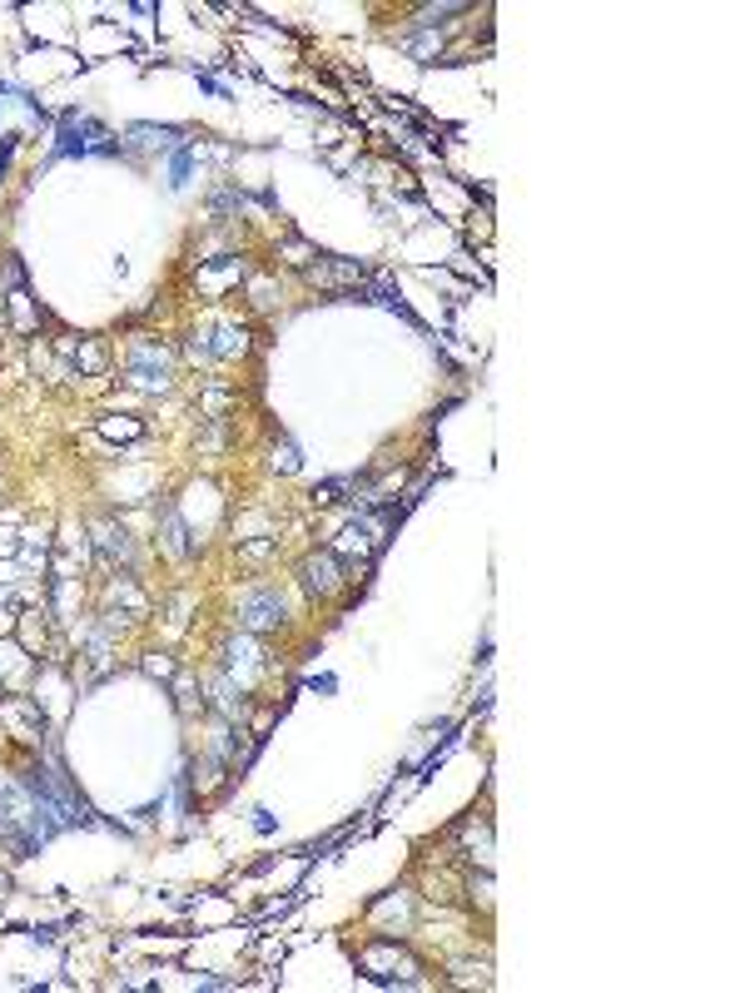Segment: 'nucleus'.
<instances>
[{"mask_svg": "<svg viewBox=\"0 0 745 993\" xmlns=\"http://www.w3.org/2000/svg\"><path fill=\"white\" fill-rule=\"evenodd\" d=\"M140 666H145V676H154V681H169L174 676V656H164V651H149Z\"/></svg>", "mask_w": 745, "mask_h": 993, "instance_id": "nucleus-20", "label": "nucleus"}, {"mask_svg": "<svg viewBox=\"0 0 745 993\" xmlns=\"http://www.w3.org/2000/svg\"><path fill=\"white\" fill-rule=\"evenodd\" d=\"M403 45H408V55H418V60H423V65H428V60H438V55H443V35H438V30H423V35H408V40H403Z\"/></svg>", "mask_w": 745, "mask_h": 993, "instance_id": "nucleus-17", "label": "nucleus"}, {"mask_svg": "<svg viewBox=\"0 0 745 993\" xmlns=\"http://www.w3.org/2000/svg\"><path fill=\"white\" fill-rule=\"evenodd\" d=\"M388 542V517H348L343 527H338V537H333V557H348V562H368V557H378V547Z\"/></svg>", "mask_w": 745, "mask_h": 993, "instance_id": "nucleus-4", "label": "nucleus"}, {"mask_svg": "<svg viewBox=\"0 0 745 993\" xmlns=\"http://www.w3.org/2000/svg\"><path fill=\"white\" fill-rule=\"evenodd\" d=\"M0 318H5V293H0Z\"/></svg>", "mask_w": 745, "mask_h": 993, "instance_id": "nucleus-29", "label": "nucleus"}, {"mask_svg": "<svg viewBox=\"0 0 745 993\" xmlns=\"http://www.w3.org/2000/svg\"><path fill=\"white\" fill-rule=\"evenodd\" d=\"M358 969H363L368 979H378V984H418V974H423V964H418L398 939H373V944H363V949H358Z\"/></svg>", "mask_w": 745, "mask_h": 993, "instance_id": "nucleus-1", "label": "nucleus"}, {"mask_svg": "<svg viewBox=\"0 0 745 993\" xmlns=\"http://www.w3.org/2000/svg\"><path fill=\"white\" fill-rule=\"evenodd\" d=\"M279 259L294 264V269H313L318 254H313V244H303V239H284V244H279Z\"/></svg>", "mask_w": 745, "mask_h": 993, "instance_id": "nucleus-19", "label": "nucleus"}, {"mask_svg": "<svg viewBox=\"0 0 745 993\" xmlns=\"http://www.w3.org/2000/svg\"><path fill=\"white\" fill-rule=\"evenodd\" d=\"M125 383L140 388V393H169L174 388V368H169V348L154 343V338H140L125 358Z\"/></svg>", "mask_w": 745, "mask_h": 993, "instance_id": "nucleus-2", "label": "nucleus"}, {"mask_svg": "<svg viewBox=\"0 0 745 993\" xmlns=\"http://www.w3.org/2000/svg\"><path fill=\"white\" fill-rule=\"evenodd\" d=\"M15 144H20V135H0V179H5V169H10V154H15Z\"/></svg>", "mask_w": 745, "mask_h": 993, "instance_id": "nucleus-27", "label": "nucleus"}, {"mask_svg": "<svg viewBox=\"0 0 745 993\" xmlns=\"http://www.w3.org/2000/svg\"><path fill=\"white\" fill-rule=\"evenodd\" d=\"M209 691H214V710H219L224 720H234V725L244 720V710H249V701H244V691H239V686H234V681H229L224 671H219V676L209 681Z\"/></svg>", "mask_w": 745, "mask_h": 993, "instance_id": "nucleus-14", "label": "nucleus"}, {"mask_svg": "<svg viewBox=\"0 0 745 993\" xmlns=\"http://www.w3.org/2000/svg\"><path fill=\"white\" fill-rule=\"evenodd\" d=\"M130 135H135L140 144H159V149H169V144H174V130H154V125H135Z\"/></svg>", "mask_w": 745, "mask_h": 993, "instance_id": "nucleus-22", "label": "nucleus"}, {"mask_svg": "<svg viewBox=\"0 0 745 993\" xmlns=\"http://www.w3.org/2000/svg\"><path fill=\"white\" fill-rule=\"evenodd\" d=\"M274 547H279L274 537H259V542H249V547H244V557H249V562H264V557H269Z\"/></svg>", "mask_w": 745, "mask_h": 993, "instance_id": "nucleus-26", "label": "nucleus"}, {"mask_svg": "<svg viewBox=\"0 0 745 993\" xmlns=\"http://www.w3.org/2000/svg\"><path fill=\"white\" fill-rule=\"evenodd\" d=\"M274 467H279V472H298V447L294 442H279V447H274Z\"/></svg>", "mask_w": 745, "mask_h": 993, "instance_id": "nucleus-23", "label": "nucleus"}, {"mask_svg": "<svg viewBox=\"0 0 745 993\" xmlns=\"http://www.w3.org/2000/svg\"><path fill=\"white\" fill-rule=\"evenodd\" d=\"M224 770H229V765H224L219 755H204V760H194V775H189V780H194V790H199V795H219V790L229 785V775H224Z\"/></svg>", "mask_w": 745, "mask_h": 993, "instance_id": "nucleus-15", "label": "nucleus"}, {"mask_svg": "<svg viewBox=\"0 0 745 993\" xmlns=\"http://www.w3.org/2000/svg\"><path fill=\"white\" fill-rule=\"evenodd\" d=\"M264 671H269V661H264V646H259L249 631L224 641V676H229V681H234L244 696L254 691V681H259Z\"/></svg>", "mask_w": 745, "mask_h": 993, "instance_id": "nucleus-5", "label": "nucleus"}, {"mask_svg": "<svg viewBox=\"0 0 745 993\" xmlns=\"http://www.w3.org/2000/svg\"><path fill=\"white\" fill-rule=\"evenodd\" d=\"M35 616H40V611H25V616H20V636H25V651L45 646V626H40Z\"/></svg>", "mask_w": 745, "mask_h": 993, "instance_id": "nucleus-21", "label": "nucleus"}, {"mask_svg": "<svg viewBox=\"0 0 745 993\" xmlns=\"http://www.w3.org/2000/svg\"><path fill=\"white\" fill-rule=\"evenodd\" d=\"M0 720H10V725H15V735H20V740H30V745L45 735V715H40L35 701H25V696H20V701H5V706H0Z\"/></svg>", "mask_w": 745, "mask_h": 993, "instance_id": "nucleus-12", "label": "nucleus"}, {"mask_svg": "<svg viewBox=\"0 0 745 993\" xmlns=\"http://www.w3.org/2000/svg\"><path fill=\"white\" fill-rule=\"evenodd\" d=\"M100 432L115 437V442H135V437H145V423H140V418H115V413H110V418H100Z\"/></svg>", "mask_w": 745, "mask_h": 993, "instance_id": "nucleus-16", "label": "nucleus"}, {"mask_svg": "<svg viewBox=\"0 0 745 993\" xmlns=\"http://www.w3.org/2000/svg\"><path fill=\"white\" fill-rule=\"evenodd\" d=\"M308 274V284H318V288H358L363 284V264L358 259H318L313 269H303Z\"/></svg>", "mask_w": 745, "mask_h": 993, "instance_id": "nucleus-9", "label": "nucleus"}, {"mask_svg": "<svg viewBox=\"0 0 745 993\" xmlns=\"http://www.w3.org/2000/svg\"><path fill=\"white\" fill-rule=\"evenodd\" d=\"M184 179H189V154H184V149H179V154H174V164H169V184H174V189H179V184H184Z\"/></svg>", "mask_w": 745, "mask_h": 993, "instance_id": "nucleus-25", "label": "nucleus"}, {"mask_svg": "<svg viewBox=\"0 0 745 993\" xmlns=\"http://www.w3.org/2000/svg\"><path fill=\"white\" fill-rule=\"evenodd\" d=\"M90 547L105 557V562H125V567H135V537H130V527L125 522H115V517H95L90 522Z\"/></svg>", "mask_w": 745, "mask_h": 993, "instance_id": "nucleus-7", "label": "nucleus"}, {"mask_svg": "<svg viewBox=\"0 0 745 993\" xmlns=\"http://www.w3.org/2000/svg\"><path fill=\"white\" fill-rule=\"evenodd\" d=\"M105 601H110V611H125L130 621H145L149 616V596L140 591L135 576H115V581L105 586Z\"/></svg>", "mask_w": 745, "mask_h": 993, "instance_id": "nucleus-10", "label": "nucleus"}, {"mask_svg": "<svg viewBox=\"0 0 745 993\" xmlns=\"http://www.w3.org/2000/svg\"><path fill=\"white\" fill-rule=\"evenodd\" d=\"M239 279H244V264H239L234 254H229V259H214V264H204V269H199V288H204V293H224V288H234Z\"/></svg>", "mask_w": 745, "mask_h": 993, "instance_id": "nucleus-13", "label": "nucleus"}, {"mask_svg": "<svg viewBox=\"0 0 745 993\" xmlns=\"http://www.w3.org/2000/svg\"><path fill=\"white\" fill-rule=\"evenodd\" d=\"M159 547H164V557H174V562H189V557H194L199 537L189 532V522H184L179 507H164V512H159Z\"/></svg>", "mask_w": 745, "mask_h": 993, "instance_id": "nucleus-8", "label": "nucleus"}, {"mask_svg": "<svg viewBox=\"0 0 745 993\" xmlns=\"http://www.w3.org/2000/svg\"><path fill=\"white\" fill-rule=\"evenodd\" d=\"M289 626V601L279 586H254L239 596V631L249 636H264V631H279Z\"/></svg>", "mask_w": 745, "mask_h": 993, "instance_id": "nucleus-3", "label": "nucleus"}, {"mask_svg": "<svg viewBox=\"0 0 745 993\" xmlns=\"http://www.w3.org/2000/svg\"><path fill=\"white\" fill-rule=\"evenodd\" d=\"M204 706H209V701H204L194 686H179V710H184V715H194V710H204Z\"/></svg>", "mask_w": 745, "mask_h": 993, "instance_id": "nucleus-24", "label": "nucleus"}, {"mask_svg": "<svg viewBox=\"0 0 745 993\" xmlns=\"http://www.w3.org/2000/svg\"><path fill=\"white\" fill-rule=\"evenodd\" d=\"M298 586H303L313 601H328V596H338V591L348 586L343 557H333V552H313V557H303V562H298Z\"/></svg>", "mask_w": 745, "mask_h": 993, "instance_id": "nucleus-6", "label": "nucleus"}, {"mask_svg": "<svg viewBox=\"0 0 745 993\" xmlns=\"http://www.w3.org/2000/svg\"><path fill=\"white\" fill-rule=\"evenodd\" d=\"M254 308H274V288L264 284V279L254 284Z\"/></svg>", "mask_w": 745, "mask_h": 993, "instance_id": "nucleus-28", "label": "nucleus"}, {"mask_svg": "<svg viewBox=\"0 0 745 993\" xmlns=\"http://www.w3.org/2000/svg\"><path fill=\"white\" fill-rule=\"evenodd\" d=\"M20 562H25V567H45V562H50V542H45V532H25V542H20Z\"/></svg>", "mask_w": 745, "mask_h": 993, "instance_id": "nucleus-18", "label": "nucleus"}, {"mask_svg": "<svg viewBox=\"0 0 745 993\" xmlns=\"http://www.w3.org/2000/svg\"><path fill=\"white\" fill-rule=\"evenodd\" d=\"M60 353H65L80 373H105V368H110V353H105L100 338H70V333H65V338H60Z\"/></svg>", "mask_w": 745, "mask_h": 993, "instance_id": "nucleus-11", "label": "nucleus"}]
</instances>
